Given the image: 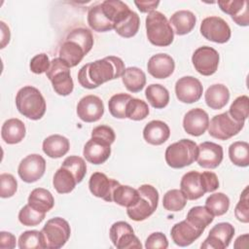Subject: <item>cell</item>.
<instances>
[{
    "instance_id": "cell-24",
    "label": "cell",
    "mask_w": 249,
    "mask_h": 249,
    "mask_svg": "<svg viewBox=\"0 0 249 249\" xmlns=\"http://www.w3.org/2000/svg\"><path fill=\"white\" fill-rule=\"evenodd\" d=\"M170 136L169 126L162 121L154 120L149 122L143 129V137L151 145H161Z\"/></svg>"
},
{
    "instance_id": "cell-15",
    "label": "cell",
    "mask_w": 249,
    "mask_h": 249,
    "mask_svg": "<svg viewBox=\"0 0 249 249\" xmlns=\"http://www.w3.org/2000/svg\"><path fill=\"white\" fill-rule=\"evenodd\" d=\"M203 87L200 81L193 76H184L175 84V93L179 101L183 103H194L202 95Z\"/></svg>"
},
{
    "instance_id": "cell-25",
    "label": "cell",
    "mask_w": 249,
    "mask_h": 249,
    "mask_svg": "<svg viewBox=\"0 0 249 249\" xmlns=\"http://www.w3.org/2000/svg\"><path fill=\"white\" fill-rule=\"evenodd\" d=\"M196 22L195 14L188 10H180L175 12L169 19L170 25L173 26V32L177 35H185L190 33Z\"/></svg>"
},
{
    "instance_id": "cell-43",
    "label": "cell",
    "mask_w": 249,
    "mask_h": 249,
    "mask_svg": "<svg viewBox=\"0 0 249 249\" xmlns=\"http://www.w3.org/2000/svg\"><path fill=\"white\" fill-rule=\"evenodd\" d=\"M230 116L239 123H244L249 114V98L247 95H240L231 103L228 111Z\"/></svg>"
},
{
    "instance_id": "cell-7",
    "label": "cell",
    "mask_w": 249,
    "mask_h": 249,
    "mask_svg": "<svg viewBox=\"0 0 249 249\" xmlns=\"http://www.w3.org/2000/svg\"><path fill=\"white\" fill-rule=\"evenodd\" d=\"M46 76L58 95L66 96L73 91L74 83L71 78L70 67L61 58L55 57L51 61Z\"/></svg>"
},
{
    "instance_id": "cell-41",
    "label": "cell",
    "mask_w": 249,
    "mask_h": 249,
    "mask_svg": "<svg viewBox=\"0 0 249 249\" xmlns=\"http://www.w3.org/2000/svg\"><path fill=\"white\" fill-rule=\"evenodd\" d=\"M132 98L130 94L127 93H117L114 94L108 101V108L110 114L117 118V119H124L125 111H126V105L128 101Z\"/></svg>"
},
{
    "instance_id": "cell-18",
    "label": "cell",
    "mask_w": 249,
    "mask_h": 249,
    "mask_svg": "<svg viewBox=\"0 0 249 249\" xmlns=\"http://www.w3.org/2000/svg\"><path fill=\"white\" fill-rule=\"evenodd\" d=\"M223 148L214 142H202L197 146L196 161L203 168H216L223 160Z\"/></svg>"
},
{
    "instance_id": "cell-3",
    "label": "cell",
    "mask_w": 249,
    "mask_h": 249,
    "mask_svg": "<svg viewBox=\"0 0 249 249\" xmlns=\"http://www.w3.org/2000/svg\"><path fill=\"white\" fill-rule=\"evenodd\" d=\"M146 33L151 44L158 47H167L174 39L173 29L166 17L158 11H153L146 18Z\"/></svg>"
},
{
    "instance_id": "cell-20",
    "label": "cell",
    "mask_w": 249,
    "mask_h": 249,
    "mask_svg": "<svg viewBox=\"0 0 249 249\" xmlns=\"http://www.w3.org/2000/svg\"><path fill=\"white\" fill-rule=\"evenodd\" d=\"M208 114L200 108H194L188 111L183 119V127L185 131L192 136H199L208 128Z\"/></svg>"
},
{
    "instance_id": "cell-22",
    "label": "cell",
    "mask_w": 249,
    "mask_h": 249,
    "mask_svg": "<svg viewBox=\"0 0 249 249\" xmlns=\"http://www.w3.org/2000/svg\"><path fill=\"white\" fill-rule=\"evenodd\" d=\"M174 68V59L166 53L154 54L147 63L148 72L156 79H165L169 77L173 73Z\"/></svg>"
},
{
    "instance_id": "cell-2",
    "label": "cell",
    "mask_w": 249,
    "mask_h": 249,
    "mask_svg": "<svg viewBox=\"0 0 249 249\" xmlns=\"http://www.w3.org/2000/svg\"><path fill=\"white\" fill-rule=\"evenodd\" d=\"M16 106L21 115L33 121L40 120L45 115L47 107L40 90L32 86H25L18 91Z\"/></svg>"
},
{
    "instance_id": "cell-55",
    "label": "cell",
    "mask_w": 249,
    "mask_h": 249,
    "mask_svg": "<svg viewBox=\"0 0 249 249\" xmlns=\"http://www.w3.org/2000/svg\"><path fill=\"white\" fill-rule=\"evenodd\" d=\"M1 49H3L10 41V29L5 24L4 21H1Z\"/></svg>"
},
{
    "instance_id": "cell-26",
    "label": "cell",
    "mask_w": 249,
    "mask_h": 249,
    "mask_svg": "<svg viewBox=\"0 0 249 249\" xmlns=\"http://www.w3.org/2000/svg\"><path fill=\"white\" fill-rule=\"evenodd\" d=\"M206 105L213 110H220L227 105L230 99L229 89L223 84L210 86L204 94Z\"/></svg>"
},
{
    "instance_id": "cell-39",
    "label": "cell",
    "mask_w": 249,
    "mask_h": 249,
    "mask_svg": "<svg viewBox=\"0 0 249 249\" xmlns=\"http://www.w3.org/2000/svg\"><path fill=\"white\" fill-rule=\"evenodd\" d=\"M205 207L214 216H222L229 210L230 198L223 193L212 194L206 198Z\"/></svg>"
},
{
    "instance_id": "cell-36",
    "label": "cell",
    "mask_w": 249,
    "mask_h": 249,
    "mask_svg": "<svg viewBox=\"0 0 249 249\" xmlns=\"http://www.w3.org/2000/svg\"><path fill=\"white\" fill-rule=\"evenodd\" d=\"M112 197L117 204L127 208L136 204L139 199V193L137 189L120 184L115 188Z\"/></svg>"
},
{
    "instance_id": "cell-37",
    "label": "cell",
    "mask_w": 249,
    "mask_h": 249,
    "mask_svg": "<svg viewBox=\"0 0 249 249\" xmlns=\"http://www.w3.org/2000/svg\"><path fill=\"white\" fill-rule=\"evenodd\" d=\"M229 157L231 161L241 167L249 165V144L245 141H236L229 147Z\"/></svg>"
},
{
    "instance_id": "cell-27",
    "label": "cell",
    "mask_w": 249,
    "mask_h": 249,
    "mask_svg": "<svg viewBox=\"0 0 249 249\" xmlns=\"http://www.w3.org/2000/svg\"><path fill=\"white\" fill-rule=\"evenodd\" d=\"M69 148V140L59 134L50 135L43 141V151L48 157L52 159H58L63 157L67 154Z\"/></svg>"
},
{
    "instance_id": "cell-4",
    "label": "cell",
    "mask_w": 249,
    "mask_h": 249,
    "mask_svg": "<svg viewBox=\"0 0 249 249\" xmlns=\"http://www.w3.org/2000/svg\"><path fill=\"white\" fill-rule=\"evenodd\" d=\"M71 234L69 223L61 217L47 221L41 230L43 249H59L68 241Z\"/></svg>"
},
{
    "instance_id": "cell-23",
    "label": "cell",
    "mask_w": 249,
    "mask_h": 249,
    "mask_svg": "<svg viewBox=\"0 0 249 249\" xmlns=\"http://www.w3.org/2000/svg\"><path fill=\"white\" fill-rule=\"evenodd\" d=\"M220 9L230 15L232 20L240 25L247 26L249 24V12L248 2L245 0H229V1H218Z\"/></svg>"
},
{
    "instance_id": "cell-19",
    "label": "cell",
    "mask_w": 249,
    "mask_h": 249,
    "mask_svg": "<svg viewBox=\"0 0 249 249\" xmlns=\"http://www.w3.org/2000/svg\"><path fill=\"white\" fill-rule=\"evenodd\" d=\"M120 183L114 179L108 178L102 172H94L91 174L89 181V188L90 193L106 201H113V192Z\"/></svg>"
},
{
    "instance_id": "cell-50",
    "label": "cell",
    "mask_w": 249,
    "mask_h": 249,
    "mask_svg": "<svg viewBox=\"0 0 249 249\" xmlns=\"http://www.w3.org/2000/svg\"><path fill=\"white\" fill-rule=\"evenodd\" d=\"M50 64H51V61L49 59V56L46 53H42L36 54L31 58L29 67L33 73L42 74L48 71Z\"/></svg>"
},
{
    "instance_id": "cell-32",
    "label": "cell",
    "mask_w": 249,
    "mask_h": 249,
    "mask_svg": "<svg viewBox=\"0 0 249 249\" xmlns=\"http://www.w3.org/2000/svg\"><path fill=\"white\" fill-rule=\"evenodd\" d=\"M88 24L96 32H106L114 29L113 23L103 14L100 3L89 8L88 13Z\"/></svg>"
},
{
    "instance_id": "cell-17",
    "label": "cell",
    "mask_w": 249,
    "mask_h": 249,
    "mask_svg": "<svg viewBox=\"0 0 249 249\" xmlns=\"http://www.w3.org/2000/svg\"><path fill=\"white\" fill-rule=\"evenodd\" d=\"M83 155L89 162L101 164L105 162L111 155V143L100 137L91 136L84 146Z\"/></svg>"
},
{
    "instance_id": "cell-45",
    "label": "cell",
    "mask_w": 249,
    "mask_h": 249,
    "mask_svg": "<svg viewBox=\"0 0 249 249\" xmlns=\"http://www.w3.org/2000/svg\"><path fill=\"white\" fill-rule=\"evenodd\" d=\"M149 112L148 104L145 101L132 97L126 105L125 116L132 121H141L148 117Z\"/></svg>"
},
{
    "instance_id": "cell-11",
    "label": "cell",
    "mask_w": 249,
    "mask_h": 249,
    "mask_svg": "<svg viewBox=\"0 0 249 249\" xmlns=\"http://www.w3.org/2000/svg\"><path fill=\"white\" fill-rule=\"evenodd\" d=\"M220 56L218 52L212 47L202 46L197 48L192 56L195 69L203 76L213 75L219 66Z\"/></svg>"
},
{
    "instance_id": "cell-51",
    "label": "cell",
    "mask_w": 249,
    "mask_h": 249,
    "mask_svg": "<svg viewBox=\"0 0 249 249\" xmlns=\"http://www.w3.org/2000/svg\"><path fill=\"white\" fill-rule=\"evenodd\" d=\"M145 247L147 249H166L168 247V240L162 232H153L147 237Z\"/></svg>"
},
{
    "instance_id": "cell-44",
    "label": "cell",
    "mask_w": 249,
    "mask_h": 249,
    "mask_svg": "<svg viewBox=\"0 0 249 249\" xmlns=\"http://www.w3.org/2000/svg\"><path fill=\"white\" fill-rule=\"evenodd\" d=\"M66 40H71L78 43L84 49L86 53H88L93 46V36L91 31L84 27H78L71 30L68 33Z\"/></svg>"
},
{
    "instance_id": "cell-14",
    "label": "cell",
    "mask_w": 249,
    "mask_h": 249,
    "mask_svg": "<svg viewBox=\"0 0 249 249\" xmlns=\"http://www.w3.org/2000/svg\"><path fill=\"white\" fill-rule=\"evenodd\" d=\"M180 190L190 200L198 199L206 193H209L203 174L195 170L183 175L180 182Z\"/></svg>"
},
{
    "instance_id": "cell-30",
    "label": "cell",
    "mask_w": 249,
    "mask_h": 249,
    "mask_svg": "<svg viewBox=\"0 0 249 249\" xmlns=\"http://www.w3.org/2000/svg\"><path fill=\"white\" fill-rule=\"evenodd\" d=\"M28 204L38 212L47 213L54 205V199L50 191L44 188H36L28 196Z\"/></svg>"
},
{
    "instance_id": "cell-8",
    "label": "cell",
    "mask_w": 249,
    "mask_h": 249,
    "mask_svg": "<svg viewBox=\"0 0 249 249\" xmlns=\"http://www.w3.org/2000/svg\"><path fill=\"white\" fill-rule=\"evenodd\" d=\"M244 126V123L233 120L229 112L214 116L208 124V133L213 138L227 140L236 135Z\"/></svg>"
},
{
    "instance_id": "cell-42",
    "label": "cell",
    "mask_w": 249,
    "mask_h": 249,
    "mask_svg": "<svg viewBox=\"0 0 249 249\" xmlns=\"http://www.w3.org/2000/svg\"><path fill=\"white\" fill-rule=\"evenodd\" d=\"M61 166L68 169L74 175L77 183L82 182L86 176L87 164L84 159L81 157L69 156L63 160Z\"/></svg>"
},
{
    "instance_id": "cell-47",
    "label": "cell",
    "mask_w": 249,
    "mask_h": 249,
    "mask_svg": "<svg viewBox=\"0 0 249 249\" xmlns=\"http://www.w3.org/2000/svg\"><path fill=\"white\" fill-rule=\"evenodd\" d=\"M18 247L20 249H43L41 231H26L18 237Z\"/></svg>"
},
{
    "instance_id": "cell-12",
    "label": "cell",
    "mask_w": 249,
    "mask_h": 249,
    "mask_svg": "<svg viewBox=\"0 0 249 249\" xmlns=\"http://www.w3.org/2000/svg\"><path fill=\"white\" fill-rule=\"evenodd\" d=\"M45 170V159L41 155L30 154L19 162L18 173L22 181L26 183H34L44 175Z\"/></svg>"
},
{
    "instance_id": "cell-38",
    "label": "cell",
    "mask_w": 249,
    "mask_h": 249,
    "mask_svg": "<svg viewBox=\"0 0 249 249\" xmlns=\"http://www.w3.org/2000/svg\"><path fill=\"white\" fill-rule=\"evenodd\" d=\"M139 26H140L139 16L135 12L131 11L126 18H124L123 21H121L120 23L114 26V29L120 36L124 38H130V37H133L138 32Z\"/></svg>"
},
{
    "instance_id": "cell-29",
    "label": "cell",
    "mask_w": 249,
    "mask_h": 249,
    "mask_svg": "<svg viewBox=\"0 0 249 249\" xmlns=\"http://www.w3.org/2000/svg\"><path fill=\"white\" fill-rule=\"evenodd\" d=\"M58 54V57L71 68L78 65L87 53L78 43L71 40H65L60 46Z\"/></svg>"
},
{
    "instance_id": "cell-53",
    "label": "cell",
    "mask_w": 249,
    "mask_h": 249,
    "mask_svg": "<svg viewBox=\"0 0 249 249\" xmlns=\"http://www.w3.org/2000/svg\"><path fill=\"white\" fill-rule=\"evenodd\" d=\"M16 236L9 231L0 232V248L13 249L16 247Z\"/></svg>"
},
{
    "instance_id": "cell-46",
    "label": "cell",
    "mask_w": 249,
    "mask_h": 249,
    "mask_svg": "<svg viewBox=\"0 0 249 249\" xmlns=\"http://www.w3.org/2000/svg\"><path fill=\"white\" fill-rule=\"evenodd\" d=\"M46 213H41L33 209L28 203L24 205L18 213V221L26 227H33L39 225L45 218Z\"/></svg>"
},
{
    "instance_id": "cell-5",
    "label": "cell",
    "mask_w": 249,
    "mask_h": 249,
    "mask_svg": "<svg viewBox=\"0 0 249 249\" xmlns=\"http://www.w3.org/2000/svg\"><path fill=\"white\" fill-rule=\"evenodd\" d=\"M165 161L172 168H183L196 160L197 145L190 139H181L165 150Z\"/></svg>"
},
{
    "instance_id": "cell-48",
    "label": "cell",
    "mask_w": 249,
    "mask_h": 249,
    "mask_svg": "<svg viewBox=\"0 0 249 249\" xmlns=\"http://www.w3.org/2000/svg\"><path fill=\"white\" fill-rule=\"evenodd\" d=\"M18 189L16 178L10 173H2L0 175V196L3 198L13 196Z\"/></svg>"
},
{
    "instance_id": "cell-54",
    "label": "cell",
    "mask_w": 249,
    "mask_h": 249,
    "mask_svg": "<svg viewBox=\"0 0 249 249\" xmlns=\"http://www.w3.org/2000/svg\"><path fill=\"white\" fill-rule=\"evenodd\" d=\"M134 4L141 13H151L160 4V1H134Z\"/></svg>"
},
{
    "instance_id": "cell-10",
    "label": "cell",
    "mask_w": 249,
    "mask_h": 249,
    "mask_svg": "<svg viewBox=\"0 0 249 249\" xmlns=\"http://www.w3.org/2000/svg\"><path fill=\"white\" fill-rule=\"evenodd\" d=\"M201 35L212 42L218 44L227 43L231 35V27L225 19L220 17H207L200 24Z\"/></svg>"
},
{
    "instance_id": "cell-31",
    "label": "cell",
    "mask_w": 249,
    "mask_h": 249,
    "mask_svg": "<svg viewBox=\"0 0 249 249\" xmlns=\"http://www.w3.org/2000/svg\"><path fill=\"white\" fill-rule=\"evenodd\" d=\"M122 81L127 90L130 92H138L143 89L146 85V75L143 70L138 67H127L122 75Z\"/></svg>"
},
{
    "instance_id": "cell-40",
    "label": "cell",
    "mask_w": 249,
    "mask_h": 249,
    "mask_svg": "<svg viewBox=\"0 0 249 249\" xmlns=\"http://www.w3.org/2000/svg\"><path fill=\"white\" fill-rule=\"evenodd\" d=\"M187 204V197L181 192V190L172 189L167 191L162 198L163 207L172 212H177L182 210Z\"/></svg>"
},
{
    "instance_id": "cell-35",
    "label": "cell",
    "mask_w": 249,
    "mask_h": 249,
    "mask_svg": "<svg viewBox=\"0 0 249 249\" xmlns=\"http://www.w3.org/2000/svg\"><path fill=\"white\" fill-rule=\"evenodd\" d=\"M77 184L78 183L74 175L62 166L58 168L53 175V185L55 191L59 194H68L72 192Z\"/></svg>"
},
{
    "instance_id": "cell-33",
    "label": "cell",
    "mask_w": 249,
    "mask_h": 249,
    "mask_svg": "<svg viewBox=\"0 0 249 249\" xmlns=\"http://www.w3.org/2000/svg\"><path fill=\"white\" fill-rule=\"evenodd\" d=\"M186 220L203 232L206 227L213 222L214 215L205 206H195L189 210Z\"/></svg>"
},
{
    "instance_id": "cell-6",
    "label": "cell",
    "mask_w": 249,
    "mask_h": 249,
    "mask_svg": "<svg viewBox=\"0 0 249 249\" xmlns=\"http://www.w3.org/2000/svg\"><path fill=\"white\" fill-rule=\"evenodd\" d=\"M139 199L131 207L126 208L127 216L136 222L149 218L157 209L159 202V192L152 185L144 184L138 189Z\"/></svg>"
},
{
    "instance_id": "cell-21",
    "label": "cell",
    "mask_w": 249,
    "mask_h": 249,
    "mask_svg": "<svg viewBox=\"0 0 249 249\" xmlns=\"http://www.w3.org/2000/svg\"><path fill=\"white\" fill-rule=\"evenodd\" d=\"M202 231L191 225L187 220L181 221L175 224L170 231V235L174 243L181 247H186L191 245L195 240H196Z\"/></svg>"
},
{
    "instance_id": "cell-13",
    "label": "cell",
    "mask_w": 249,
    "mask_h": 249,
    "mask_svg": "<svg viewBox=\"0 0 249 249\" xmlns=\"http://www.w3.org/2000/svg\"><path fill=\"white\" fill-rule=\"evenodd\" d=\"M234 235V228L231 224L223 222L215 225L209 231L208 236L200 245L201 249H225L230 245Z\"/></svg>"
},
{
    "instance_id": "cell-1",
    "label": "cell",
    "mask_w": 249,
    "mask_h": 249,
    "mask_svg": "<svg viewBox=\"0 0 249 249\" xmlns=\"http://www.w3.org/2000/svg\"><path fill=\"white\" fill-rule=\"evenodd\" d=\"M124 70V61L118 56L110 55L85 64L79 70L78 81L83 88L92 89L122 77Z\"/></svg>"
},
{
    "instance_id": "cell-49",
    "label": "cell",
    "mask_w": 249,
    "mask_h": 249,
    "mask_svg": "<svg viewBox=\"0 0 249 249\" xmlns=\"http://www.w3.org/2000/svg\"><path fill=\"white\" fill-rule=\"evenodd\" d=\"M235 218L241 223L249 222V207H248V186L240 195L239 201L234 209Z\"/></svg>"
},
{
    "instance_id": "cell-34",
    "label": "cell",
    "mask_w": 249,
    "mask_h": 249,
    "mask_svg": "<svg viewBox=\"0 0 249 249\" xmlns=\"http://www.w3.org/2000/svg\"><path fill=\"white\" fill-rule=\"evenodd\" d=\"M145 96L148 102L156 109L164 108L169 102V92L160 84H151L146 88Z\"/></svg>"
},
{
    "instance_id": "cell-9",
    "label": "cell",
    "mask_w": 249,
    "mask_h": 249,
    "mask_svg": "<svg viewBox=\"0 0 249 249\" xmlns=\"http://www.w3.org/2000/svg\"><path fill=\"white\" fill-rule=\"evenodd\" d=\"M110 239L118 249H141L142 244L134 234L132 227L124 222L119 221L114 223L109 231Z\"/></svg>"
},
{
    "instance_id": "cell-16",
    "label": "cell",
    "mask_w": 249,
    "mask_h": 249,
    "mask_svg": "<svg viewBox=\"0 0 249 249\" xmlns=\"http://www.w3.org/2000/svg\"><path fill=\"white\" fill-rule=\"evenodd\" d=\"M104 114V104L96 95L89 94L80 99L77 105L78 117L86 123H94Z\"/></svg>"
},
{
    "instance_id": "cell-52",
    "label": "cell",
    "mask_w": 249,
    "mask_h": 249,
    "mask_svg": "<svg viewBox=\"0 0 249 249\" xmlns=\"http://www.w3.org/2000/svg\"><path fill=\"white\" fill-rule=\"evenodd\" d=\"M91 136L100 137L102 139H105L106 141H108L111 144H113L116 139V135H115L113 128L108 125H105V124L98 125V126L94 127L91 131Z\"/></svg>"
},
{
    "instance_id": "cell-28",
    "label": "cell",
    "mask_w": 249,
    "mask_h": 249,
    "mask_svg": "<svg viewBox=\"0 0 249 249\" xmlns=\"http://www.w3.org/2000/svg\"><path fill=\"white\" fill-rule=\"evenodd\" d=\"M25 125L24 124L17 119L7 120L1 127V137L7 144L19 143L25 136Z\"/></svg>"
}]
</instances>
